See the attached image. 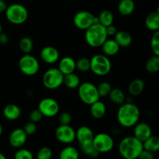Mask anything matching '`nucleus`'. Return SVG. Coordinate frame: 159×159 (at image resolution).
Wrapping results in <instances>:
<instances>
[{
    "instance_id": "17",
    "label": "nucleus",
    "mask_w": 159,
    "mask_h": 159,
    "mask_svg": "<svg viewBox=\"0 0 159 159\" xmlns=\"http://www.w3.org/2000/svg\"><path fill=\"white\" fill-rule=\"evenodd\" d=\"M58 68L63 75H68L75 72L76 69V61L71 57H64L58 62Z\"/></svg>"
},
{
    "instance_id": "27",
    "label": "nucleus",
    "mask_w": 159,
    "mask_h": 159,
    "mask_svg": "<svg viewBox=\"0 0 159 159\" xmlns=\"http://www.w3.org/2000/svg\"><path fill=\"white\" fill-rule=\"evenodd\" d=\"M143 147L145 150L155 153L159 151V137L152 135L143 142Z\"/></svg>"
},
{
    "instance_id": "19",
    "label": "nucleus",
    "mask_w": 159,
    "mask_h": 159,
    "mask_svg": "<svg viewBox=\"0 0 159 159\" xmlns=\"http://www.w3.org/2000/svg\"><path fill=\"white\" fill-rule=\"evenodd\" d=\"M2 113L6 119L9 120H16L21 116V110L16 104L10 103L3 108Z\"/></svg>"
},
{
    "instance_id": "35",
    "label": "nucleus",
    "mask_w": 159,
    "mask_h": 159,
    "mask_svg": "<svg viewBox=\"0 0 159 159\" xmlns=\"http://www.w3.org/2000/svg\"><path fill=\"white\" fill-rule=\"evenodd\" d=\"M97 89L100 97H106L110 94V91L112 90V86L108 82H102L97 86Z\"/></svg>"
},
{
    "instance_id": "13",
    "label": "nucleus",
    "mask_w": 159,
    "mask_h": 159,
    "mask_svg": "<svg viewBox=\"0 0 159 159\" xmlns=\"http://www.w3.org/2000/svg\"><path fill=\"white\" fill-rule=\"evenodd\" d=\"M40 57L44 63L53 65L59 61L60 54L58 50L53 46H46L40 51Z\"/></svg>"
},
{
    "instance_id": "16",
    "label": "nucleus",
    "mask_w": 159,
    "mask_h": 159,
    "mask_svg": "<svg viewBox=\"0 0 159 159\" xmlns=\"http://www.w3.org/2000/svg\"><path fill=\"white\" fill-rule=\"evenodd\" d=\"M152 135V130L150 126L144 122H138L134 125V136L139 141L144 142Z\"/></svg>"
},
{
    "instance_id": "5",
    "label": "nucleus",
    "mask_w": 159,
    "mask_h": 159,
    "mask_svg": "<svg viewBox=\"0 0 159 159\" xmlns=\"http://www.w3.org/2000/svg\"><path fill=\"white\" fill-rule=\"evenodd\" d=\"M112 64L105 54H95L90 59V70L97 76H105L111 71Z\"/></svg>"
},
{
    "instance_id": "47",
    "label": "nucleus",
    "mask_w": 159,
    "mask_h": 159,
    "mask_svg": "<svg viewBox=\"0 0 159 159\" xmlns=\"http://www.w3.org/2000/svg\"><path fill=\"white\" fill-rule=\"evenodd\" d=\"M2 32V25L0 24V34H1Z\"/></svg>"
},
{
    "instance_id": "20",
    "label": "nucleus",
    "mask_w": 159,
    "mask_h": 159,
    "mask_svg": "<svg viewBox=\"0 0 159 159\" xmlns=\"http://www.w3.org/2000/svg\"><path fill=\"white\" fill-rule=\"evenodd\" d=\"M107 113V107L105 103L100 100H98L90 105V114L96 120L102 119Z\"/></svg>"
},
{
    "instance_id": "7",
    "label": "nucleus",
    "mask_w": 159,
    "mask_h": 159,
    "mask_svg": "<svg viewBox=\"0 0 159 159\" xmlns=\"http://www.w3.org/2000/svg\"><path fill=\"white\" fill-rule=\"evenodd\" d=\"M64 75L58 68H52L47 70L42 78L43 86L50 90L57 89L63 85Z\"/></svg>"
},
{
    "instance_id": "31",
    "label": "nucleus",
    "mask_w": 159,
    "mask_h": 159,
    "mask_svg": "<svg viewBox=\"0 0 159 159\" xmlns=\"http://www.w3.org/2000/svg\"><path fill=\"white\" fill-rule=\"evenodd\" d=\"M20 49L21 51L24 54H30L32 51L33 48H34V42H33L32 39L30 37H24L20 40Z\"/></svg>"
},
{
    "instance_id": "23",
    "label": "nucleus",
    "mask_w": 159,
    "mask_h": 159,
    "mask_svg": "<svg viewBox=\"0 0 159 159\" xmlns=\"http://www.w3.org/2000/svg\"><path fill=\"white\" fill-rule=\"evenodd\" d=\"M145 26L151 31H157L159 30V14L155 12H152L146 16L144 20Z\"/></svg>"
},
{
    "instance_id": "1",
    "label": "nucleus",
    "mask_w": 159,
    "mask_h": 159,
    "mask_svg": "<svg viewBox=\"0 0 159 159\" xmlns=\"http://www.w3.org/2000/svg\"><path fill=\"white\" fill-rule=\"evenodd\" d=\"M141 112L134 102H125L120 106L116 113V118L120 125L125 128L134 127L140 120Z\"/></svg>"
},
{
    "instance_id": "15",
    "label": "nucleus",
    "mask_w": 159,
    "mask_h": 159,
    "mask_svg": "<svg viewBox=\"0 0 159 159\" xmlns=\"http://www.w3.org/2000/svg\"><path fill=\"white\" fill-rule=\"evenodd\" d=\"M94 135L92 129L87 126H81L75 130L76 140L79 141L80 145L92 144Z\"/></svg>"
},
{
    "instance_id": "30",
    "label": "nucleus",
    "mask_w": 159,
    "mask_h": 159,
    "mask_svg": "<svg viewBox=\"0 0 159 159\" xmlns=\"http://www.w3.org/2000/svg\"><path fill=\"white\" fill-rule=\"evenodd\" d=\"M145 69L151 74H155L159 71V57L154 55L148 59L145 64Z\"/></svg>"
},
{
    "instance_id": "18",
    "label": "nucleus",
    "mask_w": 159,
    "mask_h": 159,
    "mask_svg": "<svg viewBox=\"0 0 159 159\" xmlns=\"http://www.w3.org/2000/svg\"><path fill=\"white\" fill-rule=\"evenodd\" d=\"M101 48L103 54L107 57H113L119 52L120 47L114 39H107L101 46Z\"/></svg>"
},
{
    "instance_id": "2",
    "label": "nucleus",
    "mask_w": 159,
    "mask_h": 159,
    "mask_svg": "<svg viewBox=\"0 0 159 159\" xmlns=\"http://www.w3.org/2000/svg\"><path fill=\"white\" fill-rule=\"evenodd\" d=\"M119 153L124 159H138L144 150L143 142L134 136H127L123 138L118 146Z\"/></svg>"
},
{
    "instance_id": "8",
    "label": "nucleus",
    "mask_w": 159,
    "mask_h": 159,
    "mask_svg": "<svg viewBox=\"0 0 159 159\" xmlns=\"http://www.w3.org/2000/svg\"><path fill=\"white\" fill-rule=\"evenodd\" d=\"M19 68L23 75L26 76H34L39 71L40 63L34 56L25 54L19 60Z\"/></svg>"
},
{
    "instance_id": "32",
    "label": "nucleus",
    "mask_w": 159,
    "mask_h": 159,
    "mask_svg": "<svg viewBox=\"0 0 159 159\" xmlns=\"http://www.w3.org/2000/svg\"><path fill=\"white\" fill-rule=\"evenodd\" d=\"M80 150L84 155H87L89 158H96L99 156V153L96 150L94 147H93V144H83V145H80Z\"/></svg>"
},
{
    "instance_id": "26",
    "label": "nucleus",
    "mask_w": 159,
    "mask_h": 159,
    "mask_svg": "<svg viewBox=\"0 0 159 159\" xmlns=\"http://www.w3.org/2000/svg\"><path fill=\"white\" fill-rule=\"evenodd\" d=\"M109 99L115 105L120 106L125 102L126 96L124 92L120 89H112L109 94Z\"/></svg>"
},
{
    "instance_id": "39",
    "label": "nucleus",
    "mask_w": 159,
    "mask_h": 159,
    "mask_svg": "<svg viewBox=\"0 0 159 159\" xmlns=\"http://www.w3.org/2000/svg\"><path fill=\"white\" fill-rule=\"evenodd\" d=\"M43 114L40 113V111L38 110V109L33 110L29 114L30 121H31V122L33 123H35V124L40 122V121L43 119Z\"/></svg>"
},
{
    "instance_id": "34",
    "label": "nucleus",
    "mask_w": 159,
    "mask_h": 159,
    "mask_svg": "<svg viewBox=\"0 0 159 159\" xmlns=\"http://www.w3.org/2000/svg\"><path fill=\"white\" fill-rule=\"evenodd\" d=\"M150 44L153 54L159 57V30L154 32L151 38Z\"/></svg>"
},
{
    "instance_id": "45",
    "label": "nucleus",
    "mask_w": 159,
    "mask_h": 159,
    "mask_svg": "<svg viewBox=\"0 0 159 159\" xmlns=\"http://www.w3.org/2000/svg\"><path fill=\"white\" fill-rule=\"evenodd\" d=\"M0 159H6V156L2 153H1V152H0Z\"/></svg>"
},
{
    "instance_id": "29",
    "label": "nucleus",
    "mask_w": 159,
    "mask_h": 159,
    "mask_svg": "<svg viewBox=\"0 0 159 159\" xmlns=\"http://www.w3.org/2000/svg\"><path fill=\"white\" fill-rule=\"evenodd\" d=\"M98 18H99V23L103 26H105V27L112 25L113 23V21H114V16H113V12L111 11L108 10V9L102 10L99 13Z\"/></svg>"
},
{
    "instance_id": "14",
    "label": "nucleus",
    "mask_w": 159,
    "mask_h": 159,
    "mask_svg": "<svg viewBox=\"0 0 159 159\" xmlns=\"http://www.w3.org/2000/svg\"><path fill=\"white\" fill-rule=\"evenodd\" d=\"M27 134L23 128H16L10 133L9 137V142L12 147L20 148L26 142Z\"/></svg>"
},
{
    "instance_id": "43",
    "label": "nucleus",
    "mask_w": 159,
    "mask_h": 159,
    "mask_svg": "<svg viewBox=\"0 0 159 159\" xmlns=\"http://www.w3.org/2000/svg\"><path fill=\"white\" fill-rule=\"evenodd\" d=\"M9 40V39L7 34H4V33L2 32L0 34V44H2V45L6 44V43H8Z\"/></svg>"
},
{
    "instance_id": "25",
    "label": "nucleus",
    "mask_w": 159,
    "mask_h": 159,
    "mask_svg": "<svg viewBox=\"0 0 159 159\" xmlns=\"http://www.w3.org/2000/svg\"><path fill=\"white\" fill-rule=\"evenodd\" d=\"M63 84L70 89H77L81 84L80 78L75 73H70V74L64 75Z\"/></svg>"
},
{
    "instance_id": "38",
    "label": "nucleus",
    "mask_w": 159,
    "mask_h": 159,
    "mask_svg": "<svg viewBox=\"0 0 159 159\" xmlns=\"http://www.w3.org/2000/svg\"><path fill=\"white\" fill-rule=\"evenodd\" d=\"M58 121L61 125H70L72 121V116L68 112H63L59 114Z\"/></svg>"
},
{
    "instance_id": "6",
    "label": "nucleus",
    "mask_w": 159,
    "mask_h": 159,
    "mask_svg": "<svg viewBox=\"0 0 159 159\" xmlns=\"http://www.w3.org/2000/svg\"><path fill=\"white\" fill-rule=\"evenodd\" d=\"M78 94L81 101L89 106L99 100L100 98L98 93L97 86L89 82H83L79 85L78 87Z\"/></svg>"
},
{
    "instance_id": "3",
    "label": "nucleus",
    "mask_w": 159,
    "mask_h": 159,
    "mask_svg": "<svg viewBox=\"0 0 159 159\" xmlns=\"http://www.w3.org/2000/svg\"><path fill=\"white\" fill-rule=\"evenodd\" d=\"M107 36L106 27L100 23L92 25L85 30V39L88 45L92 48H99L106 41Z\"/></svg>"
},
{
    "instance_id": "48",
    "label": "nucleus",
    "mask_w": 159,
    "mask_h": 159,
    "mask_svg": "<svg viewBox=\"0 0 159 159\" xmlns=\"http://www.w3.org/2000/svg\"><path fill=\"white\" fill-rule=\"evenodd\" d=\"M156 12H158V13L159 14V6H158V8H157V10H156Z\"/></svg>"
},
{
    "instance_id": "12",
    "label": "nucleus",
    "mask_w": 159,
    "mask_h": 159,
    "mask_svg": "<svg viewBox=\"0 0 159 159\" xmlns=\"http://www.w3.org/2000/svg\"><path fill=\"white\" fill-rule=\"evenodd\" d=\"M54 134L57 141L65 144H71L76 139L75 130L70 125L60 124L55 130Z\"/></svg>"
},
{
    "instance_id": "37",
    "label": "nucleus",
    "mask_w": 159,
    "mask_h": 159,
    "mask_svg": "<svg viewBox=\"0 0 159 159\" xmlns=\"http://www.w3.org/2000/svg\"><path fill=\"white\" fill-rule=\"evenodd\" d=\"M52 151L48 147H43L38 151L37 159H51L52 158Z\"/></svg>"
},
{
    "instance_id": "4",
    "label": "nucleus",
    "mask_w": 159,
    "mask_h": 159,
    "mask_svg": "<svg viewBox=\"0 0 159 159\" xmlns=\"http://www.w3.org/2000/svg\"><path fill=\"white\" fill-rule=\"evenodd\" d=\"M5 15L9 23L14 25H21L27 20L29 12L23 5L14 3L7 6Z\"/></svg>"
},
{
    "instance_id": "11",
    "label": "nucleus",
    "mask_w": 159,
    "mask_h": 159,
    "mask_svg": "<svg viewBox=\"0 0 159 159\" xmlns=\"http://www.w3.org/2000/svg\"><path fill=\"white\" fill-rule=\"evenodd\" d=\"M95 17L96 16L89 11H79L76 12L73 17V23L78 29L86 30L89 27L94 24Z\"/></svg>"
},
{
    "instance_id": "9",
    "label": "nucleus",
    "mask_w": 159,
    "mask_h": 159,
    "mask_svg": "<svg viewBox=\"0 0 159 159\" xmlns=\"http://www.w3.org/2000/svg\"><path fill=\"white\" fill-rule=\"evenodd\" d=\"M93 147L100 153H108L114 147V141L110 134L107 133H99L94 135L93 141Z\"/></svg>"
},
{
    "instance_id": "21",
    "label": "nucleus",
    "mask_w": 159,
    "mask_h": 159,
    "mask_svg": "<svg viewBox=\"0 0 159 159\" xmlns=\"http://www.w3.org/2000/svg\"><path fill=\"white\" fill-rule=\"evenodd\" d=\"M145 83L141 79H135L128 85V93L131 96H138L143 93Z\"/></svg>"
},
{
    "instance_id": "40",
    "label": "nucleus",
    "mask_w": 159,
    "mask_h": 159,
    "mask_svg": "<svg viewBox=\"0 0 159 159\" xmlns=\"http://www.w3.org/2000/svg\"><path fill=\"white\" fill-rule=\"evenodd\" d=\"M23 130L26 132V134H27V136H31V135H34V134L37 132V124L35 123H33L31 121L28 122L27 124H25L24 127H23Z\"/></svg>"
},
{
    "instance_id": "24",
    "label": "nucleus",
    "mask_w": 159,
    "mask_h": 159,
    "mask_svg": "<svg viewBox=\"0 0 159 159\" xmlns=\"http://www.w3.org/2000/svg\"><path fill=\"white\" fill-rule=\"evenodd\" d=\"M118 12L122 16H130L135 9L134 0H120L117 6Z\"/></svg>"
},
{
    "instance_id": "28",
    "label": "nucleus",
    "mask_w": 159,
    "mask_h": 159,
    "mask_svg": "<svg viewBox=\"0 0 159 159\" xmlns=\"http://www.w3.org/2000/svg\"><path fill=\"white\" fill-rule=\"evenodd\" d=\"M79 152L73 146H67L62 149L59 155V159H79Z\"/></svg>"
},
{
    "instance_id": "22",
    "label": "nucleus",
    "mask_w": 159,
    "mask_h": 159,
    "mask_svg": "<svg viewBox=\"0 0 159 159\" xmlns=\"http://www.w3.org/2000/svg\"><path fill=\"white\" fill-rule=\"evenodd\" d=\"M114 40L120 48H127L133 42V38L130 34L124 30L117 31L114 35Z\"/></svg>"
},
{
    "instance_id": "10",
    "label": "nucleus",
    "mask_w": 159,
    "mask_h": 159,
    "mask_svg": "<svg viewBox=\"0 0 159 159\" xmlns=\"http://www.w3.org/2000/svg\"><path fill=\"white\" fill-rule=\"evenodd\" d=\"M37 109L40 110L43 116L51 118L58 114L60 106L55 99L48 97L40 101Z\"/></svg>"
},
{
    "instance_id": "33",
    "label": "nucleus",
    "mask_w": 159,
    "mask_h": 159,
    "mask_svg": "<svg viewBox=\"0 0 159 159\" xmlns=\"http://www.w3.org/2000/svg\"><path fill=\"white\" fill-rule=\"evenodd\" d=\"M76 69L82 72H86L90 70V59L81 57L76 61Z\"/></svg>"
},
{
    "instance_id": "44",
    "label": "nucleus",
    "mask_w": 159,
    "mask_h": 159,
    "mask_svg": "<svg viewBox=\"0 0 159 159\" xmlns=\"http://www.w3.org/2000/svg\"><path fill=\"white\" fill-rule=\"evenodd\" d=\"M7 4L4 0H0V13L5 12V11L7 9Z\"/></svg>"
},
{
    "instance_id": "42",
    "label": "nucleus",
    "mask_w": 159,
    "mask_h": 159,
    "mask_svg": "<svg viewBox=\"0 0 159 159\" xmlns=\"http://www.w3.org/2000/svg\"><path fill=\"white\" fill-rule=\"evenodd\" d=\"M106 30H107V36H112V37H114V35L117 32V29H116V27L113 24L107 26L106 27Z\"/></svg>"
},
{
    "instance_id": "36",
    "label": "nucleus",
    "mask_w": 159,
    "mask_h": 159,
    "mask_svg": "<svg viewBox=\"0 0 159 159\" xmlns=\"http://www.w3.org/2000/svg\"><path fill=\"white\" fill-rule=\"evenodd\" d=\"M14 159H34V155L28 149L20 148L14 155Z\"/></svg>"
},
{
    "instance_id": "41",
    "label": "nucleus",
    "mask_w": 159,
    "mask_h": 159,
    "mask_svg": "<svg viewBox=\"0 0 159 159\" xmlns=\"http://www.w3.org/2000/svg\"><path fill=\"white\" fill-rule=\"evenodd\" d=\"M138 159H155V156H154V153L144 149L140 154Z\"/></svg>"
},
{
    "instance_id": "46",
    "label": "nucleus",
    "mask_w": 159,
    "mask_h": 159,
    "mask_svg": "<svg viewBox=\"0 0 159 159\" xmlns=\"http://www.w3.org/2000/svg\"><path fill=\"white\" fill-rule=\"evenodd\" d=\"M2 134V124H0V137H1Z\"/></svg>"
}]
</instances>
